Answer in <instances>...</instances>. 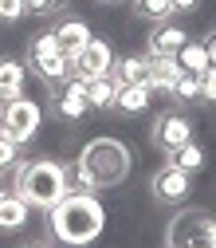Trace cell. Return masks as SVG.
Wrapping results in <instances>:
<instances>
[{
    "instance_id": "6da1fadb",
    "label": "cell",
    "mask_w": 216,
    "mask_h": 248,
    "mask_svg": "<svg viewBox=\"0 0 216 248\" xmlns=\"http://www.w3.org/2000/svg\"><path fill=\"white\" fill-rule=\"evenodd\" d=\"M102 229H106V209H102L99 193L71 189L47 209V232H51L55 244L86 248L102 236Z\"/></svg>"
},
{
    "instance_id": "7a4b0ae2",
    "label": "cell",
    "mask_w": 216,
    "mask_h": 248,
    "mask_svg": "<svg viewBox=\"0 0 216 248\" xmlns=\"http://www.w3.org/2000/svg\"><path fill=\"white\" fill-rule=\"evenodd\" d=\"M134 170V154L122 138H90L83 146V154L71 166V181L75 189H86V193H102V189H118L122 181L130 177Z\"/></svg>"
},
{
    "instance_id": "3957f363",
    "label": "cell",
    "mask_w": 216,
    "mask_h": 248,
    "mask_svg": "<svg viewBox=\"0 0 216 248\" xmlns=\"http://www.w3.org/2000/svg\"><path fill=\"white\" fill-rule=\"evenodd\" d=\"M75 189L71 166H59L55 158H32V162H16V193L32 205V209H51L63 193Z\"/></svg>"
},
{
    "instance_id": "277c9868",
    "label": "cell",
    "mask_w": 216,
    "mask_h": 248,
    "mask_svg": "<svg viewBox=\"0 0 216 248\" xmlns=\"http://www.w3.org/2000/svg\"><path fill=\"white\" fill-rule=\"evenodd\" d=\"M169 248H216V217L204 209H181L169 229H165Z\"/></svg>"
},
{
    "instance_id": "5b68a950",
    "label": "cell",
    "mask_w": 216,
    "mask_h": 248,
    "mask_svg": "<svg viewBox=\"0 0 216 248\" xmlns=\"http://www.w3.org/2000/svg\"><path fill=\"white\" fill-rule=\"evenodd\" d=\"M28 71L43 83H55V79H67L71 75V59L63 55L55 32H40L32 44H28Z\"/></svg>"
},
{
    "instance_id": "8992f818",
    "label": "cell",
    "mask_w": 216,
    "mask_h": 248,
    "mask_svg": "<svg viewBox=\"0 0 216 248\" xmlns=\"http://www.w3.org/2000/svg\"><path fill=\"white\" fill-rule=\"evenodd\" d=\"M43 126V107L36 99H8V103H0V130H8L16 142H32Z\"/></svg>"
},
{
    "instance_id": "52a82bcc",
    "label": "cell",
    "mask_w": 216,
    "mask_h": 248,
    "mask_svg": "<svg viewBox=\"0 0 216 248\" xmlns=\"http://www.w3.org/2000/svg\"><path fill=\"white\" fill-rule=\"evenodd\" d=\"M51 87V103H55V114L67 118V122H79L90 114V99H86V79L79 75H67V79H55L47 83Z\"/></svg>"
},
{
    "instance_id": "ba28073f",
    "label": "cell",
    "mask_w": 216,
    "mask_h": 248,
    "mask_svg": "<svg viewBox=\"0 0 216 248\" xmlns=\"http://www.w3.org/2000/svg\"><path fill=\"white\" fill-rule=\"evenodd\" d=\"M149 193L158 197L161 205H181V201H189V193H193V173H185V170L165 162L158 173L149 177Z\"/></svg>"
},
{
    "instance_id": "9c48e42d",
    "label": "cell",
    "mask_w": 216,
    "mask_h": 248,
    "mask_svg": "<svg viewBox=\"0 0 216 248\" xmlns=\"http://www.w3.org/2000/svg\"><path fill=\"white\" fill-rule=\"evenodd\" d=\"M110 67H114V47L106 40H99V36H90V44L71 59V75H79V79L110 75Z\"/></svg>"
},
{
    "instance_id": "30bf717a",
    "label": "cell",
    "mask_w": 216,
    "mask_h": 248,
    "mask_svg": "<svg viewBox=\"0 0 216 248\" xmlns=\"http://www.w3.org/2000/svg\"><path fill=\"white\" fill-rule=\"evenodd\" d=\"M185 142H193V122L185 114H177V110L158 114V122H153V146H161L169 154V150H177Z\"/></svg>"
},
{
    "instance_id": "8fae6325",
    "label": "cell",
    "mask_w": 216,
    "mask_h": 248,
    "mask_svg": "<svg viewBox=\"0 0 216 248\" xmlns=\"http://www.w3.org/2000/svg\"><path fill=\"white\" fill-rule=\"evenodd\" d=\"M185 44H189V36H185V28L173 24V20H161V24H153V32L145 40L149 55H177Z\"/></svg>"
},
{
    "instance_id": "7c38bea8",
    "label": "cell",
    "mask_w": 216,
    "mask_h": 248,
    "mask_svg": "<svg viewBox=\"0 0 216 248\" xmlns=\"http://www.w3.org/2000/svg\"><path fill=\"white\" fill-rule=\"evenodd\" d=\"M177 79H181L177 55H149V75H145V87L149 91H165V95H173Z\"/></svg>"
},
{
    "instance_id": "4fadbf2b",
    "label": "cell",
    "mask_w": 216,
    "mask_h": 248,
    "mask_svg": "<svg viewBox=\"0 0 216 248\" xmlns=\"http://www.w3.org/2000/svg\"><path fill=\"white\" fill-rule=\"evenodd\" d=\"M51 32H55V40H59V47H63L67 59H75V55L90 44V28H86L83 20H75V16H71V20H59Z\"/></svg>"
},
{
    "instance_id": "5bb4252c",
    "label": "cell",
    "mask_w": 216,
    "mask_h": 248,
    "mask_svg": "<svg viewBox=\"0 0 216 248\" xmlns=\"http://www.w3.org/2000/svg\"><path fill=\"white\" fill-rule=\"evenodd\" d=\"M24 87H28V63L0 55V103L20 99V95H24Z\"/></svg>"
},
{
    "instance_id": "9a60e30c",
    "label": "cell",
    "mask_w": 216,
    "mask_h": 248,
    "mask_svg": "<svg viewBox=\"0 0 216 248\" xmlns=\"http://www.w3.org/2000/svg\"><path fill=\"white\" fill-rule=\"evenodd\" d=\"M149 99H153V91L145 83H126V87H118V95H114V110L134 118V114L149 110Z\"/></svg>"
},
{
    "instance_id": "2e32d148",
    "label": "cell",
    "mask_w": 216,
    "mask_h": 248,
    "mask_svg": "<svg viewBox=\"0 0 216 248\" xmlns=\"http://www.w3.org/2000/svg\"><path fill=\"white\" fill-rule=\"evenodd\" d=\"M28 213H32V205H28L20 193H4L0 197V232H16L28 225Z\"/></svg>"
},
{
    "instance_id": "e0dca14e",
    "label": "cell",
    "mask_w": 216,
    "mask_h": 248,
    "mask_svg": "<svg viewBox=\"0 0 216 248\" xmlns=\"http://www.w3.org/2000/svg\"><path fill=\"white\" fill-rule=\"evenodd\" d=\"M110 75H114L118 87H126V83H145V75H149V55H122V59H114Z\"/></svg>"
},
{
    "instance_id": "ac0fdd59",
    "label": "cell",
    "mask_w": 216,
    "mask_h": 248,
    "mask_svg": "<svg viewBox=\"0 0 216 248\" xmlns=\"http://www.w3.org/2000/svg\"><path fill=\"white\" fill-rule=\"evenodd\" d=\"M114 95H118L114 75H95V79H86V99H90V110H114Z\"/></svg>"
},
{
    "instance_id": "d6986e66",
    "label": "cell",
    "mask_w": 216,
    "mask_h": 248,
    "mask_svg": "<svg viewBox=\"0 0 216 248\" xmlns=\"http://www.w3.org/2000/svg\"><path fill=\"white\" fill-rule=\"evenodd\" d=\"M177 63H181V71H189V75H204V71L212 67V59H208V47H204V44L189 40V44L177 51Z\"/></svg>"
},
{
    "instance_id": "ffe728a7",
    "label": "cell",
    "mask_w": 216,
    "mask_h": 248,
    "mask_svg": "<svg viewBox=\"0 0 216 248\" xmlns=\"http://www.w3.org/2000/svg\"><path fill=\"white\" fill-rule=\"evenodd\" d=\"M165 162L177 166V170H185V173H197V170L204 166V150H201L197 142H185V146H177V150L165 154Z\"/></svg>"
},
{
    "instance_id": "44dd1931",
    "label": "cell",
    "mask_w": 216,
    "mask_h": 248,
    "mask_svg": "<svg viewBox=\"0 0 216 248\" xmlns=\"http://www.w3.org/2000/svg\"><path fill=\"white\" fill-rule=\"evenodd\" d=\"M134 16L149 20V24H161L173 16V0H134Z\"/></svg>"
},
{
    "instance_id": "7402d4cb",
    "label": "cell",
    "mask_w": 216,
    "mask_h": 248,
    "mask_svg": "<svg viewBox=\"0 0 216 248\" xmlns=\"http://www.w3.org/2000/svg\"><path fill=\"white\" fill-rule=\"evenodd\" d=\"M173 99H177V103H197V99H201V75L181 71V79H177V87H173Z\"/></svg>"
},
{
    "instance_id": "603a6c76",
    "label": "cell",
    "mask_w": 216,
    "mask_h": 248,
    "mask_svg": "<svg viewBox=\"0 0 216 248\" xmlns=\"http://www.w3.org/2000/svg\"><path fill=\"white\" fill-rule=\"evenodd\" d=\"M20 146H24V142H16L8 130H0V173L12 170V166L20 162Z\"/></svg>"
},
{
    "instance_id": "cb8c5ba5",
    "label": "cell",
    "mask_w": 216,
    "mask_h": 248,
    "mask_svg": "<svg viewBox=\"0 0 216 248\" xmlns=\"http://www.w3.org/2000/svg\"><path fill=\"white\" fill-rule=\"evenodd\" d=\"M24 4H28V12H32V16H59L71 0H24Z\"/></svg>"
},
{
    "instance_id": "d4e9b609",
    "label": "cell",
    "mask_w": 216,
    "mask_h": 248,
    "mask_svg": "<svg viewBox=\"0 0 216 248\" xmlns=\"http://www.w3.org/2000/svg\"><path fill=\"white\" fill-rule=\"evenodd\" d=\"M28 16V4L24 0H0V24H16Z\"/></svg>"
},
{
    "instance_id": "484cf974",
    "label": "cell",
    "mask_w": 216,
    "mask_h": 248,
    "mask_svg": "<svg viewBox=\"0 0 216 248\" xmlns=\"http://www.w3.org/2000/svg\"><path fill=\"white\" fill-rule=\"evenodd\" d=\"M201 99L204 103H216V67H208L201 75Z\"/></svg>"
},
{
    "instance_id": "4316f807",
    "label": "cell",
    "mask_w": 216,
    "mask_h": 248,
    "mask_svg": "<svg viewBox=\"0 0 216 248\" xmlns=\"http://www.w3.org/2000/svg\"><path fill=\"white\" fill-rule=\"evenodd\" d=\"M201 0H173V12H197Z\"/></svg>"
},
{
    "instance_id": "83f0119b",
    "label": "cell",
    "mask_w": 216,
    "mask_h": 248,
    "mask_svg": "<svg viewBox=\"0 0 216 248\" xmlns=\"http://www.w3.org/2000/svg\"><path fill=\"white\" fill-rule=\"evenodd\" d=\"M201 44L208 47V59H212V67H216V28H212V32H208V36H204Z\"/></svg>"
},
{
    "instance_id": "f1b7e54d",
    "label": "cell",
    "mask_w": 216,
    "mask_h": 248,
    "mask_svg": "<svg viewBox=\"0 0 216 248\" xmlns=\"http://www.w3.org/2000/svg\"><path fill=\"white\" fill-rule=\"evenodd\" d=\"M20 248H51L47 240H28V244H20Z\"/></svg>"
},
{
    "instance_id": "f546056e",
    "label": "cell",
    "mask_w": 216,
    "mask_h": 248,
    "mask_svg": "<svg viewBox=\"0 0 216 248\" xmlns=\"http://www.w3.org/2000/svg\"><path fill=\"white\" fill-rule=\"evenodd\" d=\"M4 193H8V189H4V173H0V197H4Z\"/></svg>"
},
{
    "instance_id": "4dcf8cb0",
    "label": "cell",
    "mask_w": 216,
    "mask_h": 248,
    "mask_svg": "<svg viewBox=\"0 0 216 248\" xmlns=\"http://www.w3.org/2000/svg\"><path fill=\"white\" fill-rule=\"evenodd\" d=\"M99 4H118V0H99Z\"/></svg>"
}]
</instances>
